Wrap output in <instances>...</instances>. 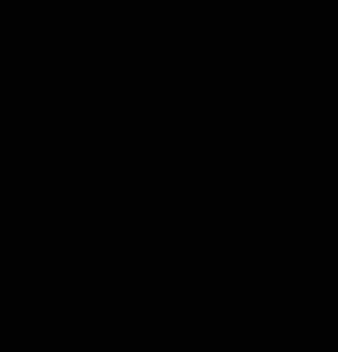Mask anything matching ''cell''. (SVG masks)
<instances>
[]
</instances>
